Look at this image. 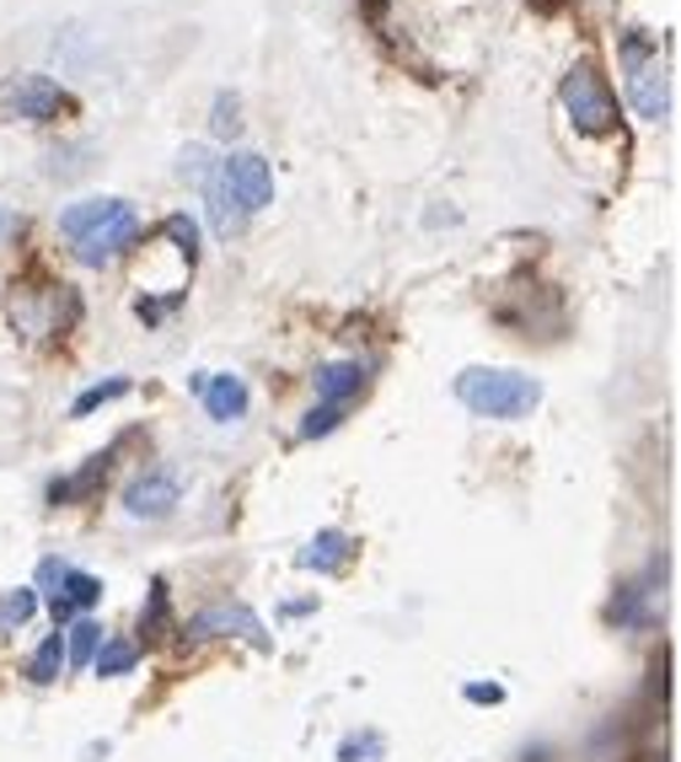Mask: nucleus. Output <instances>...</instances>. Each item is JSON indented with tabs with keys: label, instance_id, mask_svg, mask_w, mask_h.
I'll return each mask as SVG.
<instances>
[{
	"label": "nucleus",
	"instance_id": "nucleus-1",
	"mask_svg": "<svg viewBox=\"0 0 681 762\" xmlns=\"http://www.w3.org/2000/svg\"><path fill=\"white\" fill-rule=\"evenodd\" d=\"M456 403L473 408L478 419H526L542 403V382L516 365H467L456 376Z\"/></svg>",
	"mask_w": 681,
	"mask_h": 762
},
{
	"label": "nucleus",
	"instance_id": "nucleus-2",
	"mask_svg": "<svg viewBox=\"0 0 681 762\" xmlns=\"http://www.w3.org/2000/svg\"><path fill=\"white\" fill-rule=\"evenodd\" d=\"M617 60L628 71V103L639 108V119L649 124L671 119V71L660 60V39L649 28H623L617 33Z\"/></svg>",
	"mask_w": 681,
	"mask_h": 762
},
{
	"label": "nucleus",
	"instance_id": "nucleus-3",
	"mask_svg": "<svg viewBox=\"0 0 681 762\" xmlns=\"http://www.w3.org/2000/svg\"><path fill=\"white\" fill-rule=\"evenodd\" d=\"M559 103H563V114L574 119V129H585V135H612L617 129V97H612L606 76L596 71V60L569 65V76L559 86Z\"/></svg>",
	"mask_w": 681,
	"mask_h": 762
},
{
	"label": "nucleus",
	"instance_id": "nucleus-4",
	"mask_svg": "<svg viewBox=\"0 0 681 762\" xmlns=\"http://www.w3.org/2000/svg\"><path fill=\"white\" fill-rule=\"evenodd\" d=\"M71 92L48 76H0V124H54L71 114Z\"/></svg>",
	"mask_w": 681,
	"mask_h": 762
},
{
	"label": "nucleus",
	"instance_id": "nucleus-5",
	"mask_svg": "<svg viewBox=\"0 0 681 762\" xmlns=\"http://www.w3.org/2000/svg\"><path fill=\"white\" fill-rule=\"evenodd\" d=\"M220 178H226V189L237 194V204L247 215H258L263 204H274V167L258 151H231V157L220 161Z\"/></svg>",
	"mask_w": 681,
	"mask_h": 762
},
{
	"label": "nucleus",
	"instance_id": "nucleus-6",
	"mask_svg": "<svg viewBox=\"0 0 681 762\" xmlns=\"http://www.w3.org/2000/svg\"><path fill=\"white\" fill-rule=\"evenodd\" d=\"M188 387H194V398L204 403V414L215 419V425H237L247 419V382H241L237 371H199V376H188Z\"/></svg>",
	"mask_w": 681,
	"mask_h": 762
},
{
	"label": "nucleus",
	"instance_id": "nucleus-7",
	"mask_svg": "<svg viewBox=\"0 0 681 762\" xmlns=\"http://www.w3.org/2000/svg\"><path fill=\"white\" fill-rule=\"evenodd\" d=\"M231 634L252 640L258 650H269V634H263L258 612H252V607H241V602L204 607V612H194V618H188V640H231Z\"/></svg>",
	"mask_w": 681,
	"mask_h": 762
},
{
	"label": "nucleus",
	"instance_id": "nucleus-8",
	"mask_svg": "<svg viewBox=\"0 0 681 762\" xmlns=\"http://www.w3.org/2000/svg\"><path fill=\"white\" fill-rule=\"evenodd\" d=\"M134 242H140V221H134V210L123 204L114 221H102L97 232H86V237L76 242V258L86 264V269H102V264L123 258V253H129Z\"/></svg>",
	"mask_w": 681,
	"mask_h": 762
},
{
	"label": "nucleus",
	"instance_id": "nucleus-9",
	"mask_svg": "<svg viewBox=\"0 0 681 762\" xmlns=\"http://www.w3.org/2000/svg\"><path fill=\"white\" fill-rule=\"evenodd\" d=\"M177 500H183V489H177L172 473H145V479H134L123 489V511L134 522H166L177 511Z\"/></svg>",
	"mask_w": 681,
	"mask_h": 762
},
{
	"label": "nucleus",
	"instance_id": "nucleus-10",
	"mask_svg": "<svg viewBox=\"0 0 681 762\" xmlns=\"http://www.w3.org/2000/svg\"><path fill=\"white\" fill-rule=\"evenodd\" d=\"M295 564H301V569H317V575H338V569L355 564V537L338 532V526H327V532H317V537L301 548Z\"/></svg>",
	"mask_w": 681,
	"mask_h": 762
},
{
	"label": "nucleus",
	"instance_id": "nucleus-11",
	"mask_svg": "<svg viewBox=\"0 0 681 762\" xmlns=\"http://www.w3.org/2000/svg\"><path fill=\"white\" fill-rule=\"evenodd\" d=\"M204 200H209V232L220 242H231L247 226V210L237 204V194L226 189V178H220V161H215V172H209V183H204Z\"/></svg>",
	"mask_w": 681,
	"mask_h": 762
},
{
	"label": "nucleus",
	"instance_id": "nucleus-12",
	"mask_svg": "<svg viewBox=\"0 0 681 762\" xmlns=\"http://www.w3.org/2000/svg\"><path fill=\"white\" fill-rule=\"evenodd\" d=\"M108 468H114V451L86 457V468H80V473L48 483V500H54V505H80V500H91V494L102 489V479H108Z\"/></svg>",
	"mask_w": 681,
	"mask_h": 762
},
{
	"label": "nucleus",
	"instance_id": "nucleus-13",
	"mask_svg": "<svg viewBox=\"0 0 681 762\" xmlns=\"http://www.w3.org/2000/svg\"><path fill=\"white\" fill-rule=\"evenodd\" d=\"M365 393V365L360 361H327L317 365V398L327 408H344L349 398Z\"/></svg>",
	"mask_w": 681,
	"mask_h": 762
},
{
	"label": "nucleus",
	"instance_id": "nucleus-14",
	"mask_svg": "<svg viewBox=\"0 0 681 762\" xmlns=\"http://www.w3.org/2000/svg\"><path fill=\"white\" fill-rule=\"evenodd\" d=\"M119 210H123V200H80V204H71V210H60V237L80 242L86 232H97L102 221H114Z\"/></svg>",
	"mask_w": 681,
	"mask_h": 762
},
{
	"label": "nucleus",
	"instance_id": "nucleus-15",
	"mask_svg": "<svg viewBox=\"0 0 681 762\" xmlns=\"http://www.w3.org/2000/svg\"><path fill=\"white\" fill-rule=\"evenodd\" d=\"M140 634H145V644H156L172 634V591H166V580H156L151 597H145V607H140Z\"/></svg>",
	"mask_w": 681,
	"mask_h": 762
},
{
	"label": "nucleus",
	"instance_id": "nucleus-16",
	"mask_svg": "<svg viewBox=\"0 0 681 762\" xmlns=\"http://www.w3.org/2000/svg\"><path fill=\"white\" fill-rule=\"evenodd\" d=\"M54 602H65L71 612H91V607L102 602V580L97 575H86V569H65V580H60V597Z\"/></svg>",
	"mask_w": 681,
	"mask_h": 762
},
{
	"label": "nucleus",
	"instance_id": "nucleus-17",
	"mask_svg": "<svg viewBox=\"0 0 681 762\" xmlns=\"http://www.w3.org/2000/svg\"><path fill=\"white\" fill-rule=\"evenodd\" d=\"M134 661H140V644L102 640V644H97V655H91V672H97V677H129V672H134Z\"/></svg>",
	"mask_w": 681,
	"mask_h": 762
},
{
	"label": "nucleus",
	"instance_id": "nucleus-18",
	"mask_svg": "<svg viewBox=\"0 0 681 762\" xmlns=\"http://www.w3.org/2000/svg\"><path fill=\"white\" fill-rule=\"evenodd\" d=\"M60 672H65V634L54 629L48 640L33 650V661H28V677L39 687H48V683H60Z\"/></svg>",
	"mask_w": 681,
	"mask_h": 762
},
{
	"label": "nucleus",
	"instance_id": "nucleus-19",
	"mask_svg": "<svg viewBox=\"0 0 681 762\" xmlns=\"http://www.w3.org/2000/svg\"><path fill=\"white\" fill-rule=\"evenodd\" d=\"M209 135H215V140H237V135H241V97H237V92H215V108H209Z\"/></svg>",
	"mask_w": 681,
	"mask_h": 762
},
{
	"label": "nucleus",
	"instance_id": "nucleus-20",
	"mask_svg": "<svg viewBox=\"0 0 681 762\" xmlns=\"http://www.w3.org/2000/svg\"><path fill=\"white\" fill-rule=\"evenodd\" d=\"M97 644H102V623H91V618H80L76 629H71V640H65V666H91V655H97Z\"/></svg>",
	"mask_w": 681,
	"mask_h": 762
},
{
	"label": "nucleus",
	"instance_id": "nucleus-21",
	"mask_svg": "<svg viewBox=\"0 0 681 762\" xmlns=\"http://www.w3.org/2000/svg\"><path fill=\"white\" fill-rule=\"evenodd\" d=\"M33 612H39V591L17 586V591L0 597V629H22V623H33Z\"/></svg>",
	"mask_w": 681,
	"mask_h": 762
},
{
	"label": "nucleus",
	"instance_id": "nucleus-22",
	"mask_svg": "<svg viewBox=\"0 0 681 762\" xmlns=\"http://www.w3.org/2000/svg\"><path fill=\"white\" fill-rule=\"evenodd\" d=\"M381 758H387L381 730H360V736H344L338 741V762H381Z\"/></svg>",
	"mask_w": 681,
	"mask_h": 762
},
{
	"label": "nucleus",
	"instance_id": "nucleus-23",
	"mask_svg": "<svg viewBox=\"0 0 681 762\" xmlns=\"http://www.w3.org/2000/svg\"><path fill=\"white\" fill-rule=\"evenodd\" d=\"M129 393V376H108V382H97V387H86L76 403H71V414L76 419H86L91 408H102V403H114V398H123Z\"/></svg>",
	"mask_w": 681,
	"mask_h": 762
},
{
	"label": "nucleus",
	"instance_id": "nucleus-24",
	"mask_svg": "<svg viewBox=\"0 0 681 762\" xmlns=\"http://www.w3.org/2000/svg\"><path fill=\"white\" fill-rule=\"evenodd\" d=\"M161 232H166V237L177 242V253H183L188 264L199 258V226H194L188 215H166V221H161Z\"/></svg>",
	"mask_w": 681,
	"mask_h": 762
},
{
	"label": "nucleus",
	"instance_id": "nucleus-25",
	"mask_svg": "<svg viewBox=\"0 0 681 762\" xmlns=\"http://www.w3.org/2000/svg\"><path fill=\"white\" fill-rule=\"evenodd\" d=\"M177 172H183V178H188V183H209V172H215V161H209V151H204V146H188V151H183V157H177Z\"/></svg>",
	"mask_w": 681,
	"mask_h": 762
},
{
	"label": "nucleus",
	"instance_id": "nucleus-26",
	"mask_svg": "<svg viewBox=\"0 0 681 762\" xmlns=\"http://www.w3.org/2000/svg\"><path fill=\"white\" fill-rule=\"evenodd\" d=\"M338 419H344V408H327V403H322V408H312V414H306L301 436H306V441H317V436H327V430H338Z\"/></svg>",
	"mask_w": 681,
	"mask_h": 762
},
{
	"label": "nucleus",
	"instance_id": "nucleus-27",
	"mask_svg": "<svg viewBox=\"0 0 681 762\" xmlns=\"http://www.w3.org/2000/svg\"><path fill=\"white\" fill-rule=\"evenodd\" d=\"M65 569H71V564H60V559H43V564H39V586H33V591L54 602V597H60V580H65Z\"/></svg>",
	"mask_w": 681,
	"mask_h": 762
},
{
	"label": "nucleus",
	"instance_id": "nucleus-28",
	"mask_svg": "<svg viewBox=\"0 0 681 762\" xmlns=\"http://www.w3.org/2000/svg\"><path fill=\"white\" fill-rule=\"evenodd\" d=\"M462 693H467V704H505V687L499 683H467Z\"/></svg>",
	"mask_w": 681,
	"mask_h": 762
},
{
	"label": "nucleus",
	"instance_id": "nucleus-29",
	"mask_svg": "<svg viewBox=\"0 0 681 762\" xmlns=\"http://www.w3.org/2000/svg\"><path fill=\"white\" fill-rule=\"evenodd\" d=\"M531 6H537V11H559L563 0H531Z\"/></svg>",
	"mask_w": 681,
	"mask_h": 762
},
{
	"label": "nucleus",
	"instance_id": "nucleus-30",
	"mask_svg": "<svg viewBox=\"0 0 681 762\" xmlns=\"http://www.w3.org/2000/svg\"><path fill=\"white\" fill-rule=\"evenodd\" d=\"M11 237V215H6V210H0V242Z\"/></svg>",
	"mask_w": 681,
	"mask_h": 762
}]
</instances>
